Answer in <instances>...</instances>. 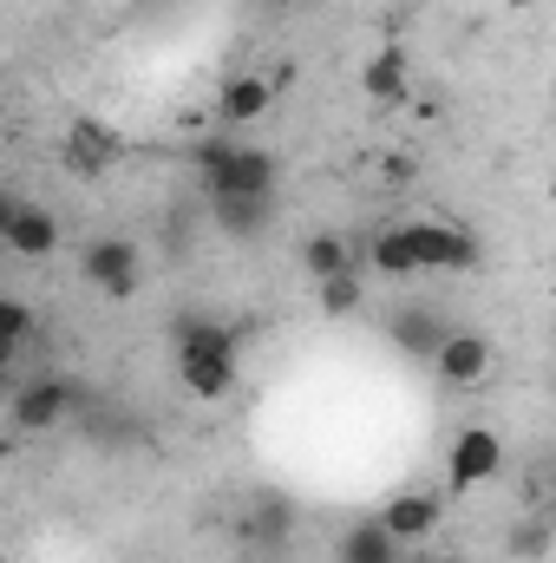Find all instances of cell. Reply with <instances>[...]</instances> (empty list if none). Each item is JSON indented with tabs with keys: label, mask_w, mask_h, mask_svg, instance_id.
<instances>
[{
	"label": "cell",
	"mask_w": 556,
	"mask_h": 563,
	"mask_svg": "<svg viewBox=\"0 0 556 563\" xmlns=\"http://www.w3.org/2000/svg\"><path fill=\"white\" fill-rule=\"evenodd\" d=\"M301 269H308L314 282L341 276V269H354V243H347L341 230H314V236L301 243Z\"/></svg>",
	"instance_id": "cell-17"
},
{
	"label": "cell",
	"mask_w": 556,
	"mask_h": 563,
	"mask_svg": "<svg viewBox=\"0 0 556 563\" xmlns=\"http://www.w3.org/2000/svg\"><path fill=\"white\" fill-rule=\"evenodd\" d=\"M504 7H511V13H524V7H537V0H504Z\"/></svg>",
	"instance_id": "cell-23"
},
{
	"label": "cell",
	"mask_w": 556,
	"mask_h": 563,
	"mask_svg": "<svg viewBox=\"0 0 556 563\" xmlns=\"http://www.w3.org/2000/svg\"><path fill=\"white\" fill-rule=\"evenodd\" d=\"M177 380H184L197 400H230L236 380H243L236 328H223V321H210V314L177 321Z\"/></svg>",
	"instance_id": "cell-2"
},
{
	"label": "cell",
	"mask_w": 556,
	"mask_h": 563,
	"mask_svg": "<svg viewBox=\"0 0 556 563\" xmlns=\"http://www.w3.org/2000/svg\"><path fill=\"white\" fill-rule=\"evenodd\" d=\"M445 472H452V492H478L504 472V439L491 426H465L445 452Z\"/></svg>",
	"instance_id": "cell-8"
},
{
	"label": "cell",
	"mask_w": 556,
	"mask_h": 563,
	"mask_svg": "<svg viewBox=\"0 0 556 563\" xmlns=\"http://www.w3.org/2000/svg\"><path fill=\"white\" fill-rule=\"evenodd\" d=\"M190 170L203 177L210 197H263V190L281 184L276 151L249 144L243 132H203V139L190 144Z\"/></svg>",
	"instance_id": "cell-1"
},
{
	"label": "cell",
	"mask_w": 556,
	"mask_h": 563,
	"mask_svg": "<svg viewBox=\"0 0 556 563\" xmlns=\"http://www.w3.org/2000/svg\"><path fill=\"white\" fill-rule=\"evenodd\" d=\"M7 210H13V197H7V190H0V230H7Z\"/></svg>",
	"instance_id": "cell-22"
},
{
	"label": "cell",
	"mask_w": 556,
	"mask_h": 563,
	"mask_svg": "<svg viewBox=\"0 0 556 563\" xmlns=\"http://www.w3.org/2000/svg\"><path fill=\"white\" fill-rule=\"evenodd\" d=\"M432 367H438V380L445 387H478L485 374H491V341L478 334V328H445V341L432 347Z\"/></svg>",
	"instance_id": "cell-9"
},
{
	"label": "cell",
	"mask_w": 556,
	"mask_h": 563,
	"mask_svg": "<svg viewBox=\"0 0 556 563\" xmlns=\"http://www.w3.org/2000/svg\"><path fill=\"white\" fill-rule=\"evenodd\" d=\"M407 86H413V59H407V46H400V40H387V46L367 59L360 92H367L374 106H400V99H407Z\"/></svg>",
	"instance_id": "cell-14"
},
{
	"label": "cell",
	"mask_w": 556,
	"mask_h": 563,
	"mask_svg": "<svg viewBox=\"0 0 556 563\" xmlns=\"http://www.w3.org/2000/svg\"><path fill=\"white\" fill-rule=\"evenodd\" d=\"M281 210V190H263V197H210V217L230 243H256Z\"/></svg>",
	"instance_id": "cell-11"
},
{
	"label": "cell",
	"mask_w": 556,
	"mask_h": 563,
	"mask_svg": "<svg viewBox=\"0 0 556 563\" xmlns=\"http://www.w3.org/2000/svg\"><path fill=\"white\" fill-rule=\"evenodd\" d=\"M13 380H20V374H0V400H7V394H13Z\"/></svg>",
	"instance_id": "cell-21"
},
{
	"label": "cell",
	"mask_w": 556,
	"mask_h": 563,
	"mask_svg": "<svg viewBox=\"0 0 556 563\" xmlns=\"http://www.w3.org/2000/svg\"><path fill=\"white\" fill-rule=\"evenodd\" d=\"M119 157H125V139H119L105 119H73L66 139H59V164H66L73 177H86V184H99Z\"/></svg>",
	"instance_id": "cell-7"
},
{
	"label": "cell",
	"mask_w": 556,
	"mask_h": 563,
	"mask_svg": "<svg viewBox=\"0 0 556 563\" xmlns=\"http://www.w3.org/2000/svg\"><path fill=\"white\" fill-rule=\"evenodd\" d=\"M504 544H511V558H518V563H544V558H551V544H556V518L544 511V505H531V511L511 525V538H504Z\"/></svg>",
	"instance_id": "cell-18"
},
{
	"label": "cell",
	"mask_w": 556,
	"mask_h": 563,
	"mask_svg": "<svg viewBox=\"0 0 556 563\" xmlns=\"http://www.w3.org/2000/svg\"><path fill=\"white\" fill-rule=\"evenodd\" d=\"M0 243L20 256V263H46L59 243H66V223H59V210L53 203H33V197H13V210H7V230H0Z\"/></svg>",
	"instance_id": "cell-6"
},
{
	"label": "cell",
	"mask_w": 556,
	"mask_h": 563,
	"mask_svg": "<svg viewBox=\"0 0 556 563\" xmlns=\"http://www.w3.org/2000/svg\"><path fill=\"white\" fill-rule=\"evenodd\" d=\"M334 563H407V544H400L380 518H360V525H347V531H341Z\"/></svg>",
	"instance_id": "cell-15"
},
{
	"label": "cell",
	"mask_w": 556,
	"mask_h": 563,
	"mask_svg": "<svg viewBox=\"0 0 556 563\" xmlns=\"http://www.w3.org/2000/svg\"><path fill=\"white\" fill-rule=\"evenodd\" d=\"M79 407H86V387L66 380V374H33V380H13V394H7L13 432H53V426L73 420Z\"/></svg>",
	"instance_id": "cell-3"
},
{
	"label": "cell",
	"mask_w": 556,
	"mask_h": 563,
	"mask_svg": "<svg viewBox=\"0 0 556 563\" xmlns=\"http://www.w3.org/2000/svg\"><path fill=\"white\" fill-rule=\"evenodd\" d=\"M269 106H276V86H269L263 73H236V79H223V92H216V132H243V125H256Z\"/></svg>",
	"instance_id": "cell-10"
},
{
	"label": "cell",
	"mask_w": 556,
	"mask_h": 563,
	"mask_svg": "<svg viewBox=\"0 0 556 563\" xmlns=\"http://www.w3.org/2000/svg\"><path fill=\"white\" fill-rule=\"evenodd\" d=\"M33 328H40V321H33V308H26L20 295H0V341H20V347H26V341H33Z\"/></svg>",
	"instance_id": "cell-20"
},
{
	"label": "cell",
	"mask_w": 556,
	"mask_h": 563,
	"mask_svg": "<svg viewBox=\"0 0 556 563\" xmlns=\"http://www.w3.org/2000/svg\"><path fill=\"white\" fill-rule=\"evenodd\" d=\"M380 525H387V531L413 551V544H425V538L445 525V498H432V492H400V498H387Z\"/></svg>",
	"instance_id": "cell-12"
},
{
	"label": "cell",
	"mask_w": 556,
	"mask_h": 563,
	"mask_svg": "<svg viewBox=\"0 0 556 563\" xmlns=\"http://www.w3.org/2000/svg\"><path fill=\"white\" fill-rule=\"evenodd\" d=\"M445 328H452V321H438V308H400V314L387 321L393 347H400V354H413V361H432V347L445 341Z\"/></svg>",
	"instance_id": "cell-16"
},
{
	"label": "cell",
	"mask_w": 556,
	"mask_h": 563,
	"mask_svg": "<svg viewBox=\"0 0 556 563\" xmlns=\"http://www.w3.org/2000/svg\"><path fill=\"white\" fill-rule=\"evenodd\" d=\"M367 301V282H360V269H341V276L321 282V314L327 321H341V314H354Z\"/></svg>",
	"instance_id": "cell-19"
},
{
	"label": "cell",
	"mask_w": 556,
	"mask_h": 563,
	"mask_svg": "<svg viewBox=\"0 0 556 563\" xmlns=\"http://www.w3.org/2000/svg\"><path fill=\"white\" fill-rule=\"evenodd\" d=\"M0 139H7V132H0Z\"/></svg>",
	"instance_id": "cell-25"
},
{
	"label": "cell",
	"mask_w": 556,
	"mask_h": 563,
	"mask_svg": "<svg viewBox=\"0 0 556 563\" xmlns=\"http://www.w3.org/2000/svg\"><path fill=\"white\" fill-rule=\"evenodd\" d=\"M79 276L92 282L105 301H132L144 282V250L132 236H92L86 256H79Z\"/></svg>",
	"instance_id": "cell-4"
},
{
	"label": "cell",
	"mask_w": 556,
	"mask_h": 563,
	"mask_svg": "<svg viewBox=\"0 0 556 563\" xmlns=\"http://www.w3.org/2000/svg\"><path fill=\"white\" fill-rule=\"evenodd\" d=\"M236 538H243V544H256V551H281V544L294 538V498L263 492V498L236 518Z\"/></svg>",
	"instance_id": "cell-13"
},
{
	"label": "cell",
	"mask_w": 556,
	"mask_h": 563,
	"mask_svg": "<svg viewBox=\"0 0 556 563\" xmlns=\"http://www.w3.org/2000/svg\"><path fill=\"white\" fill-rule=\"evenodd\" d=\"M425 563H458V558H425Z\"/></svg>",
	"instance_id": "cell-24"
},
{
	"label": "cell",
	"mask_w": 556,
	"mask_h": 563,
	"mask_svg": "<svg viewBox=\"0 0 556 563\" xmlns=\"http://www.w3.org/2000/svg\"><path fill=\"white\" fill-rule=\"evenodd\" d=\"M407 230H413V263L419 269H452V276H465V269L485 263V243H478V230H465V223L413 217Z\"/></svg>",
	"instance_id": "cell-5"
}]
</instances>
